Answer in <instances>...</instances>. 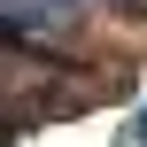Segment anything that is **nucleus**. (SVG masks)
Returning <instances> with one entry per match:
<instances>
[{"instance_id":"nucleus-1","label":"nucleus","mask_w":147,"mask_h":147,"mask_svg":"<svg viewBox=\"0 0 147 147\" xmlns=\"http://www.w3.org/2000/svg\"><path fill=\"white\" fill-rule=\"evenodd\" d=\"M31 8H39V16H47V8H78V0H31Z\"/></svg>"}]
</instances>
